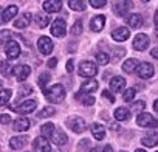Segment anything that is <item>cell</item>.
<instances>
[{"mask_svg": "<svg viewBox=\"0 0 158 152\" xmlns=\"http://www.w3.org/2000/svg\"><path fill=\"white\" fill-rule=\"evenodd\" d=\"M45 98L50 103H53V104H57V103L64 101V98H65V89H64V86L62 84H54L50 89H45Z\"/></svg>", "mask_w": 158, "mask_h": 152, "instance_id": "1", "label": "cell"}, {"mask_svg": "<svg viewBox=\"0 0 158 152\" xmlns=\"http://www.w3.org/2000/svg\"><path fill=\"white\" fill-rule=\"evenodd\" d=\"M77 73H79V76H82V78H89V79H92L93 76L98 73V67H96V64L95 62H90V61H84V62H81V65H79V70H77Z\"/></svg>", "mask_w": 158, "mask_h": 152, "instance_id": "2", "label": "cell"}, {"mask_svg": "<svg viewBox=\"0 0 158 152\" xmlns=\"http://www.w3.org/2000/svg\"><path fill=\"white\" fill-rule=\"evenodd\" d=\"M153 73H155L153 65L149 64V62H141V64H138V67H136V74L139 76L141 79H149V78H152Z\"/></svg>", "mask_w": 158, "mask_h": 152, "instance_id": "3", "label": "cell"}, {"mask_svg": "<svg viewBox=\"0 0 158 152\" xmlns=\"http://www.w3.org/2000/svg\"><path fill=\"white\" fill-rule=\"evenodd\" d=\"M136 124L139 127H156L158 126V121L147 112H143L141 115H138L136 118Z\"/></svg>", "mask_w": 158, "mask_h": 152, "instance_id": "4", "label": "cell"}, {"mask_svg": "<svg viewBox=\"0 0 158 152\" xmlns=\"http://www.w3.org/2000/svg\"><path fill=\"white\" fill-rule=\"evenodd\" d=\"M67 33V23L64 19H54L51 25V34L54 37H64Z\"/></svg>", "mask_w": 158, "mask_h": 152, "instance_id": "5", "label": "cell"}, {"mask_svg": "<svg viewBox=\"0 0 158 152\" xmlns=\"http://www.w3.org/2000/svg\"><path fill=\"white\" fill-rule=\"evenodd\" d=\"M132 47H133V50H136V51H144V50L149 47V37H147V34L138 33V34L135 36L133 42H132Z\"/></svg>", "mask_w": 158, "mask_h": 152, "instance_id": "6", "label": "cell"}, {"mask_svg": "<svg viewBox=\"0 0 158 152\" xmlns=\"http://www.w3.org/2000/svg\"><path fill=\"white\" fill-rule=\"evenodd\" d=\"M33 147H34V152H51L50 141H48V138L44 137V135L37 137V138L33 141Z\"/></svg>", "mask_w": 158, "mask_h": 152, "instance_id": "7", "label": "cell"}, {"mask_svg": "<svg viewBox=\"0 0 158 152\" xmlns=\"http://www.w3.org/2000/svg\"><path fill=\"white\" fill-rule=\"evenodd\" d=\"M98 90V81L96 79H85L82 84H81V90H79V93L76 95V98H79L81 95H87V93H93V92H96Z\"/></svg>", "mask_w": 158, "mask_h": 152, "instance_id": "8", "label": "cell"}, {"mask_svg": "<svg viewBox=\"0 0 158 152\" xmlns=\"http://www.w3.org/2000/svg\"><path fill=\"white\" fill-rule=\"evenodd\" d=\"M68 126H70V129H73V132L82 133V132L85 130V127H87V123H85V120H82L81 116H73V118H70Z\"/></svg>", "mask_w": 158, "mask_h": 152, "instance_id": "9", "label": "cell"}, {"mask_svg": "<svg viewBox=\"0 0 158 152\" xmlns=\"http://www.w3.org/2000/svg\"><path fill=\"white\" fill-rule=\"evenodd\" d=\"M5 53H6L8 59H16L20 56V45L14 40H8L5 44Z\"/></svg>", "mask_w": 158, "mask_h": 152, "instance_id": "10", "label": "cell"}, {"mask_svg": "<svg viewBox=\"0 0 158 152\" xmlns=\"http://www.w3.org/2000/svg\"><path fill=\"white\" fill-rule=\"evenodd\" d=\"M36 106H37V104H36L34 99H27V101H23L22 104L13 107V110L17 112V113H31V112L36 110Z\"/></svg>", "mask_w": 158, "mask_h": 152, "instance_id": "11", "label": "cell"}, {"mask_svg": "<svg viewBox=\"0 0 158 152\" xmlns=\"http://www.w3.org/2000/svg\"><path fill=\"white\" fill-rule=\"evenodd\" d=\"M30 73H31L30 65H17V67L13 68V74H16V78H17L19 82H23L30 76Z\"/></svg>", "mask_w": 158, "mask_h": 152, "instance_id": "12", "label": "cell"}, {"mask_svg": "<svg viewBox=\"0 0 158 152\" xmlns=\"http://www.w3.org/2000/svg\"><path fill=\"white\" fill-rule=\"evenodd\" d=\"M37 48H39V51H40L42 54H50V53L53 51V42H51V39L47 37V36L39 37V40H37Z\"/></svg>", "mask_w": 158, "mask_h": 152, "instance_id": "13", "label": "cell"}, {"mask_svg": "<svg viewBox=\"0 0 158 152\" xmlns=\"http://www.w3.org/2000/svg\"><path fill=\"white\" fill-rule=\"evenodd\" d=\"M42 8H44V11L48 13V14L57 13V11H60V8H62V2H60V0H45V2L42 3Z\"/></svg>", "mask_w": 158, "mask_h": 152, "instance_id": "14", "label": "cell"}, {"mask_svg": "<svg viewBox=\"0 0 158 152\" xmlns=\"http://www.w3.org/2000/svg\"><path fill=\"white\" fill-rule=\"evenodd\" d=\"M126 89V79L123 76H115V78L110 79V90L115 93H121Z\"/></svg>", "mask_w": 158, "mask_h": 152, "instance_id": "15", "label": "cell"}, {"mask_svg": "<svg viewBox=\"0 0 158 152\" xmlns=\"http://www.w3.org/2000/svg\"><path fill=\"white\" fill-rule=\"evenodd\" d=\"M129 36H130V31H129V28H126V27H119V28H116V30L112 33V39L116 40V42H124V40L129 39Z\"/></svg>", "mask_w": 158, "mask_h": 152, "instance_id": "16", "label": "cell"}, {"mask_svg": "<svg viewBox=\"0 0 158 152\" xmlns=\"http://www.w3.org/2000/svg\"><path fill=\"white\" fill-rule=\"evenodd\" d=\"M130 5H132L130 2H115V3H113V13H115L116 16L123 17V16L127 14Z\"/></svg>", "mask_w": 158, "mask_h": 152, "instance_id": "17", "label": "cell"}, {"mask_svg": "<svg viewBox=\"0 0 158 152\" xmlns=\"http://www.w3.org/2000/svg\"><path fill=\"white\" fill-rule=\"evenodd\" d=\"M104 25H106V17H104L102 14H101V16H95V17L90 20V30L95 31V33L101 31V30L104 28Z\"/></svg>", "mask_w": 158, "mask_h": 152, "instance_id": "18", "label": "cell"}, {"mask_svg": "<svg viewBox=\"0 0 158 152\" xmlns=\"http://www.w3.org/2000/svg\"><path fill=\"white\" fill-rule=\"evenodd\" d=\"M19 13V8L16 5H10L8 8H5V11L2 13V20L3 22H10L11 19H14Z\"/></svg>", "mask_w": 158, "mask_h": 152, "instance_id": "19", "label": "cell"}, {"mask_svg": "<svg viewBox=\"0 0 158 152\" xmlns=\"http://www.w3.org/2000/svg\"><path fill=\"white\" fill-rule=\"evenodd\" d=\"M141 144H144V146H147V147H153V146H156V144H158V133H156V132H150V133H147L146 137L141 138Z\"/></svg>", "mask_w": 158, "mask_h": 152, "instance_id": "20", "label": "cell"}, {"mask_svg": "<svg viewBox=\"0 0 158 152\" xmlns=\"http://www.w3.org/2000/svg\"><path fill=\"white\" fill-rule=\"evenodd\" d=\"M127 23H129L130 28L138 30V28L143 27V16H141V14H130V16L127 17Z\"/></svg>", "mask_w": 158, "mask_h": 152, "instance_id": "21", "label": "cell"}, {"mask_svg": "<svg viewBox=\"0 0 158 152\" xmlns=\"http://www.w3.org/2000/svg\"><path fill=\"white\" fill-rule=\"evenodd\" d=\"M92 133H93V137H95L98 141H101V140L106 138V127H104L102 124H99V123H95V124L92 126Z\"/></svg>", "mask_w": 158, "mask_h": 152, "instance_id": "22", "label": "cell"}, {"mask_svg": "<svg viewBox=\"0 0 158 152\" xmlns=\"http://www.w3.org/2000/svg\"><path fill=\"white\" fill-rule=\"evenodd\" d=\"M30 20H31V14L30 13H25L22 14L20 17H17V20H14V27L22 30V28H27L30 25Z\"/></svg>", "mask_w": 158, "mask_h": 152, "instance_id": "23", "label": "cell"}, {"mask_svg": "<svg viewBox=\"0 0 158 152\" xmlns=\"http://www.w3.org/2000/svg\"><path fill=\"white\" fill-rule=\"evenodd\" d=\"M113 115H115V120H118V121H129L130 120V110L127 107H118Z\"/></svg>", "mask_w": 158, "mask_h": 152, "instance_id": "24", "label": "cell"}, {"mask_svg": "<svg viewBox=\"0 0 158 152\" xmlns=\"http://www.w3.org/2000/svg\"><path fill=\"white\" fill-rule=\"evenodd\" d=\"M30 126H31V123H30L28 118H17L14 121V129L17 132H27L30 129Z\"/></svg>", "mask_w": 158, "mask_h": 152, "instance_id": "25", "label": "cell"}, {"mask_svg": "<svg viewBox=\"0 0 158 152\" xmlns=\"http://www.w3.org/2000/svg\"><path fill=\"white\" fill-rule=\"evenodd\" d=\"M67 135H65V132H62V130H54L53 132V135H51V141L54 143V144H57V146H64L65 143H67Z\"/></svg>", "mask_w": 158, "mask_h": 152, "instance_id": "26", "label": "cell"}, {"mask_svg": "<svg viewBox=\"0 0 158 152\" xmlns=\"http://www.w3.org/2000/svg\"><path fill=\"white\" fill-rule=\"evenodd\" d=\"M27 137H13L11 140H10V146H11V149H14V150H19V149H22L25 144H27Z\"/></svg>", "mask_w": 158, "mask_h": 152, "instance_id": "27", "label": "cell"}, {"mask_svg": "<svg viewBox=\"0 0 158 152\" xmlns=\"http://www.w3.org/2000/svg\"><path fill=\"white\" fill-rule=\"evenodd\" d=\"M68 6H70L73 11H84L85 6H87V3L84 2V0H70Z\"/></svg>", "mask_w": 158, "mask_h": 152, "instance_id": "28", "label": "cell"}, {"mask_svg": "<svg viewBox=\"0 0 158 152\" xmlns=\"http://www.w3.org/2000/svg\"><path fill=\"white\" fill-rule=\"evenodd\" d=\"M136 67H138V62H136V59H133V57L124 61V64H123V70L127 71V73H132L133 70H136Z\"/></svg>", "mask_w": 158, "mask_h": 152, "instance_id": "29", "label": "cell"}, {"mask_svg": "<svg viewBox=\"0 0 158 152\" xmlns=\"http://www.w3.org/2000/svg\"><path fill=\"white\" fill-rule=\"evenodd\" d=\"M54 130H56V129H54V124H53V123H45V124L40 127L42 135H44V137H50V138H51V135H53Z\"/></svg>", "mask_w": 158, "mask_h": 152, "instance_id": "30", "label": "cell"}, {"mask_svg": "<svg viewBox=\"0 0 158 152\" xmlns=\"http://www.w3.org/2000/svg\"><path fill=\"white\" fill-rule=\"evenodd\" d=\"M96 62L99 65H107L110 62V56L104 51H99V53H96Z\"/></svg>", "mask_w": 158, "mask_h": 152, "instance_id": "31", "label": "cell"}, {"mask_svg": "<svg viewBox=\"0 0 158 152\" xmlns=\"http://www.w3.org/2000/svg\"><path fill=\"white\" fill-rule=\"evenodd\" d=\"M11 95H13V92L11 90H0V106H5V104H8V101L11 99Z\"/></svg>", "mask_w": 158, "mask_h": 152, "instance_id": "32", "label": "cell"}, {"mask_svg": "<svg viewBox=\"0 0 158 152\" xmlns=\"http://www.w3.org/2000/svg\"><path fill=\"white\" fill-rule=\"evenodd\" d=\"M50 17L48 16H42V14H36V22H37V25L40 27V28H45L48 23H50Z\"/></svg>", "mask_w": 158, "mask_h": 152, "instance_id": "33", "label": "cell"}, {"mask_svg": "<svg viewBox=\"0 0 158 152\" xmlns=\"http://www.w3.org/2000/svg\"><path fill=\"white\" fill-rule=\"evenodd\" d=\"M144 107H146V103L144 101H135L133 104H132V110L135 112V113H143V110H144Z\"/></svg>", "mask_w": 158, "mask_h": 152, "instance_id": "34", "label": "cell"}, {"mask_svg": "<svg viewBox=\"0 0 158 152\" xmlns=\"http://www.w3.org/2000/svg\"><path fill=\"white\" fill-rule=\"evenodd\" d=\"M51 115H54V109L53 107H45L37 113V118H47V116H51Z\"/></svg>", "mask_w": 158, "mask_h": 152, "instance_id": "35", "label": "cell"}, {"mask_svg": "<svg viewBox=\"0 0 158 152\" xmlns=\"http://www.w3.org/2000/svg\"><path fill=\"white\" fill-rule=\"evenodd\" d=\"M71 33L76 34V36H79L82 33V20H76L74 22V25L71 27Z\"/></svg>", "mask_w": 158, "mask_h": 152, "instance_id": "36", "label": "cell"}, {"mask_svg": "<svg viewBox=\"0 0 158 152\" xmlns=\"http://www.w3.org/2000/svg\"><path fill=\"white\" fill-rule=\"evenodd\" d=\"M50 81V74L48 73H42L40 76H39V86L44 89V92H45V87H47V82Z\"/></svg>", "mask_w": 158, "mask_h": 152, "instance_id": "37", "label": "cell"}, {"mask_svg": "<svg viewBox=\"0 0 158 152\" xmlns=\"http://www.w3.org/2000/svg\"><path fill=\"white\" fill-rule=\"evenodd\" d=\"M2 73H3V76H10V74H13V71H11V65H10L8 61H3V62H2Z\"/></svg>", "mask_w": 158, "mask_h": 152, "instance_id": "38", "label": "cell"}, {"mask_svg": "<svg viewBox=\"0 0 158 152\" xmlns=\"http://www.w3.org/2000/svg\"><path fill=\"white\" fill-rule=\"evenodd\" d=\"M135 95H136L135 89H127V90L124 92V96H123V99H124V101H132V99L135 98Z\"/></svg>", "mask_w": 158, "mask_h": 152, "instance_id": "39", "label": "cell"}, {"mask_svg": "<svg viewBox=\"0 0 158 152\" xmlns=\"http://www.w3.org/2000/svg\"><path fill=\"white\" fill-rule=\"evenodd\" d=\"M93 8H102V6H106V0H90V2H89Z\"/></svg>", "mask_w": 158, "mask_h": 152, "instance_id": "40", "label": "cell"}, {"mask_svg": "<svg viewBox=\"0 0 158 152\" xmlns=\"http://www.w3.org/2000/svg\"><path fill=\"white\" fill-rule=\"evenodd\" d=\"M82 104L84 106H93L95 104V98L93 96H84L82 98Z\"/></svg>", "mask_w": 158, "mask_h": 152, "instance_id": "41", "label": "cell"}, {"mask_svg": "<svg viewBox=\"0 0 158 152\" xmlns=\"http://www.w3.org/2000/svg\"><path fill=\"white\" fill-rule=\"evenodd\" d=\"M102 96H104L106 99H109L110 103H113V101H115V96H112L109 90H104V92H102Z\"/></svg>", "mask_w": 158, "mask_h": 152, "instance_id": "42", "label": "cell"}, {"mask_svg": "<svg viewBox=\"0 0 158 152\" xmlns=\"http://www.w3.org/2000/svg\"><path fill=\"white\" fill-rule=\"evenodd\" d=\"M10 121H11L10 115H0V123H2V124H8Z\"/></svg>", "mask_w": 158, "mask_h": 152, "instance_id": "43", "label": "cell"}, {"mask_svg": "<svg viewBox=\"0 0 158 152\" xmlns=\"http://www.w3.org/2000/svg\"><path fill=\"white\" fill-rule=\"evenodd\" d=\"M73 70H74V64H73V59H70V61L67 62V71L71 73Z\"/></svg>", "mask_w": 158, "mask_h": 152, "instance_id": "44", "label": "cell"}, {"mask_svg": "<svg viewBox=\"0 0 158 152\" xmlns=\"http://www.w3.org/2000/svg\"><path fill=\"white\" fill-rule=\"evenodd\" d=\"M56 64H57V59H56V57H51V59L48 61V67H50V68L56 67Z\"/></svg>", "mask_w": 158, "mask_h": 152, "instance_id": "45", "label": "cell"}, {"mask_svg": "<svg viewBox=\"0 0 158 152\" xmlns=\"http://www.w3.org/2000/svg\"><path fill=\"white\" fill-rule=\"evenodd\" d=\"M153 22H155V28L158 31V10L155 11V16H153Z\"/></svg>", "mask_w": 158, "mask_h": 152, "instance_id": "46", "label": "cell"}, {"mask_svg": "<svg viewBox=\"0 0 158 152\" xmlns=\"http://www.w3.org/2000/svg\"><path fill=\"white\" fill-rule=\"evenodd\" d=\"M150 54H152V57H155V59H158V47H156V48H153V50L150 51Z\"/></svg>", "mask_w": 158, "mask_h": 152, "instance_id": "47", "label": "cell"}, {"mask_svg": "<svg viewBox=\"0 0 158 152\" xmlns=\"http://www.w3.org/2000/svg\"><path fill=\"white\" fill-rule=\"evenodd\" d=\"M102 152H113V149H112L110 146H106V147L102 149Z\"/></svg>", "mask_w": 158, "mask_h": 152, "instance_id": "48", "label": "cell"}, {"mask_svg": "<svg viewBox=\"0 0 158 152\" xmlns=\"http://www.w3.org/2000/svg\"><path fill=\"white\" fill-rule=\"evenodd\" d=\"M153 109H155V112H158V99H155V103H153Z\"/></svg>", "mask_w": 158, "mask_h": 152, "instance_id": "49", "label": "cell"}, {"mask_svg": "<svg viewBox=\"0 0 158 152\" xmlns=\"http://www.w3.org/2000/svg\"><path fill=\"white\" fill-rule=\"evenodd\" d=\"M135 152H146V150H144V149H136Z\"/></svg>", "mask_w": 158, "mask_h": 152, "instance_id": "50", "label": "cell"}, {"mask_svg": "<svg viewBox=\"0 0 158 152\" xmlns=\"http://www.w3.org/2000/svg\"><path fill=\"white\" fill-rule=\"evenodd\" d=\"M0 13H2V8H0Z\"/></svg>", "mask_w": 158, "mask_h": 152, "instance_id": "51", "label": "cell"}, {"mask_svg": "<svg viewBox=\"0 0 158 152\" xmlns=\"http://www.w3.org/2000/svg\"><path fill=\"white\" fill-rule=\"evenodd\" d=\"M121 152H124V150H121Z\"/></svg>", "mask_w": 158, "mask_h": 152, "instance_id": "52", "label": "cell"}, {"mask_svg": "<svg viewBox=\"0 0 158 152\" xmlns=\"http://www.w3.org/2000/svg\"><path fill=\"white\" fill-rule=\"evenodd\" d=\"M156 152H158V150H156Z\"/></svg>", "mask_w": 158, "mask_h": 152, "instance_id": "53", "label": "cell"}]
</instances>
